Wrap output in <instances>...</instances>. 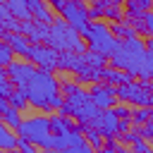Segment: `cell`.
<instances>
[{
	"label": "cell",
	"instance_id": "cell-2",
	"mask_svg": "<svg viewBox=\"0 0 153 153\" xmlns=\"http://www.w3.org/2000/svg\"><path fill=\"white\" fill-rule=\"evenodd\" d=\"M110 62L112 67L117 69H124L134 76H143L146 72V62H148V48L141 38H124L120 43V48L110 55Z\"/></svg>",
	"mask_w": 153,
	"mask_h": 153
},
{
	"label": "cell",
	"instance_id": "cell-40",
	"mask_svg": "<svg viewBox=\"0 0 153 153\" xmlns=\"http://www.w3.org/2000/svg\"><path fill=\"white\" fill-rule=\"evenodd\" d=\"M124 153H127V151H124ZM131 153H134V151H131Z\"/></svg>",
	"mask_w": 153,
	"mask_h": 153
},
{
	"label": "cell",
	"instance_id": "cell-9",
	"mask_svg": "<svg viewBox=\"0 0 153 153\" xmlns=\"http://www.w3.org/2000/svg\"><path fill=\"white\" fill-rule=\"evenodd\" d=\"M26 57H29L33 65H38V69H48V72H53V69H57L60 50L50 48L48 43H33Z\"/></svg>",
	"mask_w": 153,
	"mask_h": 153
},
{
	"label": "cell",
	"instance_id": "cell-18",
	"mask_svg": "<svg viewBox=\"0 0 153 153\" xmlns=\"http://www.w3.org/2000/svg\"><path fill=\"white\" fill-rule=\"evenodd\" d=\"M134 74L124 72V69H117V67H103V79L112 86H122V84H131Z\"/></svg>",
	"mask_w": 153,
	"mask_h": 153
},
{
	"label": "cell",
	"instance_id": "cell-1",
	"mask_svg": "<svg viewBox=\"0 0 153 153\" xmlns=\"http://www.w3.org/2000/svg\"><path fill=\"white\" fill-rule=\"evenodd\" d=\"M26 96H29L31 105H36V108H41L45 112H57L65 105L60 84L53 76V72H48V69H38L33 74V79L26 86Z\"/></svg>",
	"mask_w": 153,
	"mask_h": 153
},
{
	"label": "cell",
	"instance_id": "cell-22",
	"mask_svg": "<svg viewBox=\"0 0 153 153\" xmlns=\"http://www.w3.org/2000/svg\"><path fill=\"white\" fill-rule=\"evenodd\" d=\"M127 22H129V19H127ZM131 24H134L136 31H141V33H146V36H153V10L146 12L141 19H131Z\"/></svg>",
	"mask_w": 153,
	"mask_h": 153
},
{
	"label": "cell",
	"instance_id": "cell-33",
	"mask_svg": "<svg viewBox=\"0 0 153 153\" xmlns=\"http://www.w3.org/2000/svg\"><path fill=\"white\" fill-rule=\"evenodd\" d=\"M115 112H117V117H120V120H129V117L134 115V112H131L129 108H124V105H115Z\"/></svg>",
	"mask_w": 153,
	"mask_h": 153
},
{
	"label": "cell",
	"instance_id": "cell-21",
	"mask_svg": "<svg viewBox=\"0 0 153 153\" xmlns=\"http://www.w3.org/2000/svg\"><path fill=\"white\" fill-rule=\"evenodd\" d=\"M19 146V136L12 134V127H7L5 122L0 124V148L2 151H14Z\"/></svg>",
	"mask_w": 153,
	"mask_h": 153
},
{
	"label": "cell",
	"instance_id": "cell-19",
	"mask_svg": "<svg viewBox=\"0 0 153 153\" xmlns=\"http://www.w3.org/2000/svg\"><path fill=\"white\" fill-rule=\"evenodd\" d=\"M74 127H79V124H74L69 115H65V112L62 115H50V129H53V134H65V131H69Z\"/></svg>",
	"mask_w": 153,
	"mask_h": 153
},
{
	"label": "cell",
	"instance_id": "cell-25",
	"mask_svg": "<svg viewBox=\"0 0 153 153\" xmlns=\"http://www.w3.org/2000/svg\"><path fill=\"white\" fill-rule=\"evenodd\" d=\"M14 88H17V86L12 84V79H10L7 69H2V72H0V98H10Z\"/></svg>",
	"mask_w": 153,
	"mask_h": 153
},
{
	"label": "cell",
	"instance_id": "cell-39",
	"mask_svg": "<svg viewBox=\"0 0 153 153\" xmlns=\"http://www.w3.org/2000/svg\"><path fill=\"white\" fill-rule=\"evenodd\" d=\"M45 153H53V148H48V151H45Z\"/></svg>",
	"mask_w": 153,
	"mask_h": 153
},
{
	"label": "cell",
	"instance_id": "cell-13",
	"mask_svg": "<svg viewBox=\"0 0 153 153\" xmlns=\"http://www.w3.org/2000/svg\"><path fill=\"white\" fill-rule=\"evenodd\" d=\"M81 131H84V129H81V124H79V127H74V129H69V131H65V134H55V139H53V151H62V148L84 143L86 139H84Z\"/></svg>",
	"mask_w": 153,
	"mask_h": 153
},
{
	"label": "cell",
	"instance_id": "cell-3",
	"mask_svg": "<svg viewBox=\"0 0 153 153\" xmlns=\"http://www.w3.org/2000/svg\"><path fill=\"white\" fill-rule=\"evenodd\" d=\"M45 43L60 53H86V43L79 38V31L72 29L65 19H57L53 24H48V36H45Z\"/></svg>",
	"mask_w": 153,
	"mask_h": 153
},
{
	"label": "cell",
	"instance_id": "cell-4",
	"mask_svg": "<svg viewBox=\"0 0 153 153\" xmlns=\"http://www.w3.org/2000/svg\"><path fill=\"white\" fill-rule=\"evenodd\" d=\"M62 112L69 115V117H76V122H79L81 127H86V124H91V122L100 115V108L91 100V93H86V91L79 86L74 93H69V96L65 98Z\"/></svg>",
	"mask_w": 153,
	"mask_h": 153
},
{
	"label": "cell",
	"instance_id": "cell-41",
	"mask_svg": "<svg viewBox=\"0 0 153 153\" xmlns=\"http://www.w3.org/2000/svg\"><path fill=\"white\" fill-rule=\"evenodd\" d=\"M148 153H153V151H148Z\"/></svg>",
	"mask_w": 153,
	"mask_h": 153
},
{
	"label": "cell",
	"instance_id": "cell-36",
	"mask_svg": "<svg viewBox=\"0 0 153 153\" xmlns=\"http://www.w3.org/2000/svg\"><path fill=\"white\" fill-rule=\"evenodd\" d=\"M139 5H141L146 12H151V10H153V0H139Z\"/></svg>",
	"mask_w": 153,
	"mask_h": 153
},
{
	"label": "cell",
	"instance_id": "cell-14",
	"mask_svg": "<svg viewBox=\"0 0 153 153\" xmlns=\"http://www.w3.org/2000/svg\"><path fill=\"white\" fill-rule=\"evenodd\" d=\"M22 33H24L31 43H45V36H48V24H41V22H36V19L22 22Z\"/></svg>",
	"mask_w": 153,
	"mask_h": 153
},
{
	"label": "cell",
	"instance_id": "cell-38",
	"mask_svg": "<svg viewBox=\"0 0 153 153\" xmlns=\"http://www.w3.org/2000/svg\"><path fill=\"white\" fill-rule=\"evenodd\" d=\"M2 153H24L22 148H14V151H2Z\"/></svg>",
	"mask_w": 153,
	"mask_h": 153
},
{
	"label": "cell",
	"instance_id": "cell-35",
	"mask_svg": "<svg viewBox=\"0 0 153 153\" xmlns=\"http://www.w3.org/2000/svg\"><path fill=\"white\" fill-rule=\"evenodd\" d=\"M48 5H50V10H57V12H62L65 10V2L67 0H45Z\"/></svg>",
	"mask_w": 153,
	"mask_h": 153
},
{
	"label": "cell",
	"instance_id": "cell-20",
	"mask_svg": "<svg viewBox=\"0 0 153 153\" xmlns=\"http://www.w3.org/2000/svg\"><path fill=\"white\" fill-rule=\"evenodd\" d=\"M7 2V7H10V12L19 19V22H29V19H33L31 17V10H29V2L26 0H5Z\"/></svg>",
	"mask_w": 153,
	"mask_h": 153
},
{
	"label": "cell",
	"instance_id": "cell-29",
	"mask_svg": "<svg viewBox=\"0 0 153 153\" xmlns=\"http://www.w3.org/2000/svg\"><path fill=\"white\" fill-rule=\"evenodd\" d=\"M57 153H93V146H91L88 141H84V143H76V146L62 148V151H57Z\"/></svg>",
	"mask_w": 153,
	"mask_h": 153
},
{
	"label": "cell",
	"instance_id": "cell-37",
	"mask_svg": "<svg viewBox=\"0 0 153 153\" xmlns=\"http://www.w3.org/2000/svg\"><path fill=\"white\" fill-rule=\"evenodd\" d=\"M146 48H148V50H151V53H153V36H151V38H148V41H146Z\"/></svg>",
	"mask_w": 153,
	"mask_h": 153
},
{
	"label": "cell",
	"instance_id": "cell-34",
	"mask_svg": "<svg viewBox=\"0 0 153 153\" xmlns=\"http://www.w3.org/2000/svg\"><path fill=\"white\" fill-rule=\"evenodd\" d=\"M141 134H143L148 141H153V120H151V122H146V124L141 127Z\"/></svg>",
	"mask_w": 153,
	"mask_h": 153
},
{
	"label": "cell",
	"instance_id": "cell-24",
	"mask_svg": "<svg viewBox=\"0 0 153 153\" xmlns=\"http://www.w3.org/2000/svg\"><path fill=\"white\" fill-rule=\"evenodd\" d=\"M7 100H10V103H12V105H14L17 110H24V108H26V103H29V96H26V88H19V86H17V88L12 91V96H10Z\"/></svg>",
	"mask_w": 153,
	"mask_h": 153
},
{
	"label": "cell",
	"instance_id": "cell-27",
	"mask_svg": "<svg viewBox=\"0 0 153 153\" xmlns=\"http://www.w3.org/2000/svg\"><path fill=\"white\" fill-rule=\"evenodd\" d=\"M131 120H134V124H141V127H143L146 122L153 120V110H151V108H139V110L131 115Z\"/></svg>",
	"mask_w": 153,
	"mask_h": 153
},
{
	"label": "cell",
	"instance_id": "cell-8",
	"mask_svg": "<svg viewBox=\"0 0 153 153\" xmlns=\"http://www.w3.org/2000/svg\"><path fill=\"white\" fill-rule=\"evenodd\" d=\"M62 14V19L72 26V29H76L79 33H84L86 29H88V19H91V14H88V7L84 5V0H67L65 2V10L60 12Z\"/></svg>",
	"mask_w": 153,
	"mask_h": 153
},
{
	"label": "cell",
	"instance_id": "cell-7",
	"mask_svg": "<svg viewBox=\"0 0 153 153\" xmlns=\"http://www.w3.org/2000/svg\"><path fill=\"white\" fill-rule=\"evenodd\" d=\"M117 98L124 100V103H131V105H139V108H151L153 103V91H151V84L143 81V84H122L117 86Z\"/></svg>",
	"mask_w": 153,
	"mask_h": 153
},
{
	"label": "cell",
	"instance_id": "cell-17",
	"mask_svg": "<svg viewBox=\"0 0 153 153\" xmlns=\"http://www.w3.org/2000/svg\"><path fill=\"white\" fill-rule=\"evenodd\" d=\"M29 2V10H31V17L41 24H53V14H50V5L45 0H26Z\"/></svg>",
	"mask_w": 153,
	"mask_h": 153
},
{
	"label": "cell",
	"instance_id": "cell-23",
	"mask_svg": "<svg viewBox=\"0 0 153 153\" xmlns=\"http://www.w3.org/2000/svg\"><path fill=\"white\" fill-rule=\"evenodd\" d=\"M81 129H84V134H86V141H88V143H91V146H93L96 151H100V148L105 146V143H103V134H100V131H98L96 127L86 124V127H81Z\"/></svg>",
	"mask_w": 153,
	"mask_h": 153
},
{
	"label": "cell",
	"instance_id": "cell-30",
	"mask_svg": "<svg viewBox=\"0 0 153 153\" xmlns=\"http://www.w3.org/2000/svg\"><path fill=\"white\" fill-rule=\"evenodd\" d=\"M100 153H124V148H122V146L115 141V136H112V139L105 141V146L100 148Z\"/></svg>",
	"mask_w": 153,
	"mask_h": 153
},
{
	"label": "cell",
	"instance_id": "cell-26",
	"mask_svg": "<svg viewBox=\"0 0 153 153\" xmlns=\"http://www.w3.org/2000/svg\"><path fill=\"white\" fill-rule=\"evenodd\" d=\"M112 31H115V36H120V38H134L136 36V29H134V24L129 22V24H115L112 26Z\"/></svg>",
	"mask_w": 153,
	"mask_h": 153
},
{
	"label": "cell",
	"instance_id": "cell-5",
	"mask_svg": "<svg viewBox=\"0 0 153 153\" xmlns=\"http://www.w3.org/2000/svg\"><path fill=\"white\" fill-rule=\"evenodd\" d=\"M84 38H86V43H88V48H91L93 53L105 55V57H110V55L120 48V38H117L115 31H112L110 26H105L103 22L88 24V29L84 31Z\"/></svg>",
	"mask_w": 153,
	"mask_h": 153
},
{
	"label": "cell",
	"instance_id": "cell-16",
	"mask_svg": "<svg viewBox=\"0 0 153 153\" xmlns=\"http://www.w3.org/2000/svg\"><path fill=\"white\" fill-rule=\"evenodd\" d=\"M2 41H5V43H10V45H12V50H14V53H19V55H29V50H31L29 38H26L24 33H19V31H14V33L5 31V33H2Z\"/></svg>",
	"mask_w": 153,
	"mask_h": 153
},
{
	"label": "cell",
	"instance_id": "cell-31",
	"mask_svg": "<svg viewBox=\"0 0 153 153\" xmlns=\"http://www.w3.org/2000/svg\"><path fill=\"white\" fill-rule=\"evenodd\" d=\"M76 88H79V84H76V81H62V84H60V91H62L65 96H69V93H74Z\"/></svg>",
	"mask_w": 153,
	"mask_h": 153
},
{
	"label": "cell",
	"instance_id": "cell-12",
	"mask_svg": "<svg viewBox=\"0 0 153 153\" xmlns=\"http://www.w3.org/2000/svg\"><path fill=\"white\" fill-rule=\"evenodd\" d=\"M5 69H7V74H10V79H12V84L19 86V88H26L29 81L33 79V74L38 72V69L33 67V62H12V65H7Z\"/></svg>",
	"mask_w": 153,
	"mask_h": 153
},
{
	"label": "cell",
	"instance_id": "cell-6",
	"mask_svg": "<svg viewBox=\"0 0 153 153\" xmlns=\"http://www.w3.org/2000/svg\"><path fill=\"white\" fill-rule=\"evenodd\" d=\"M17 131H19V136L29 139L33 146H41V148H45V151L53 148L55 134H53V129H50V117H41V115L29 117V120L22 122V127H19Z\"/></svg>",
	"mask_w": 153,
	"mask_h": 153
},
{
	"label": "cell",
	"instance_id": "cell-10",
	"mask_svg": "<svg viewBox=\"0 0 153 153\" xmlns=\"http://www.w3.org/2000/svg\"><path fill=\"white\" fill-rule=\"evenodd\" d=\"M91 100L100 108V110H108V108H112L115 105V98H117V86H112V84H98V81H93V86H91Z\"/></svg>",
	"mask_w": 153,
	"mask_h": 153
},
{
	"label": "cell",
	"instance_id": "cell-11",
	"mask_svg": "<svg viewBox=\"0 0 153 153\" xmlns=\"http://www.w3.org/2000/svg\"><path fill=\"white\" fill-rule=\"evenodd\" d=\"M91 127H96L105 139H112L117 136V129H120V117L115 112V108H108V110H100V115L91 122Z\"/></svg>",
	"mask_w": 153,
	"mask_h": 153
},
{
	"label": "cell",
	"instance_id": "cell-15",
	"mask_svg": "<svg viewBox=\"0 0 153 153\" xmlns=\"http://www.w3.org/2000/svg\"><path fill=\"white\" fill-rule=\"evenodd\" d=\"M0 115H2V122L7 124V127H12V129H19L22 127V117H19V110L7 100V98H0Z\"/></svg>",
	"mask_w": 153,
	"mask_h": 153
},
{
	"label": "cell",
	"instance_id": "cell-32",
	"mask_svg": "<svg viewBox=\"0 0 153 153\" xmlns=\"http://www.w3.org/2000/svg\"><path fill=\"white\" fill-rule=\"evenodd\" d=\"M17 148H22L24 153H36V146L29 141V139H24V136H19V146Z\"/></svg>",
	"mask_w": 153,
	"mask_h": 153
},
{
	"label": "cell",
	"instance_id": "cell-28",
	"mask_svg": "<svg viewBox=\"0 0 153 153\" xmlns=\"http://www.w3.org/2000/svg\"><path fill=\"white\" fill-rule=\"evenodd\" d=\"M12 55H14V50H12V45L10 43H0V65L2 67H7V65H12L14 60H12Z\"/></svg>",
	"mask_w": 153,
	"mask_h": 153
}]
</instances>
